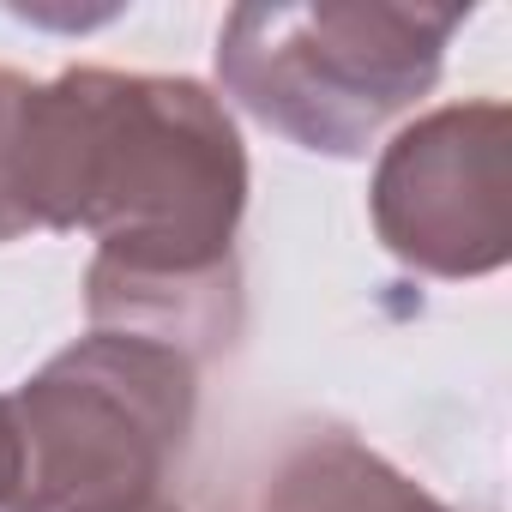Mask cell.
Instances as JSON below:
<instances>
[{
	"label": "cell",
	"mask_w": 512,
	"mask_h": 512,
	"mask_svg": "<svg viewBox=\"0 0 512 512\" xmlns=\"http://www.w3.org/2000/svg\"><path fill=\"white\" fill-rule=\"evenodd\" d=\"M19 205L31 229H91L97 272L193 284L229 272L247 151L193 79L73 67L19 115Z\"/></svg>",
	"instance_id": "obj_1"
},
{
	"label": "cell",
	"mask_w": 512,
	"mask_h": 512,
	"mask_svg": "<svg viewBox=\"0 0 512 512\" xmlns=\"http://www.w3.org/2000/svg\"><path fill=\"white\" fill-rule=\"evenodd\" d=\"M464 13L428 7H235L217 37L223 91L308 151L362 157L446 61Z\"/></svg>",
	"instance_id": "obj_3"
},
{
	"label": "cell",
	"mask_w": 512,
	"mask_h": 512,
	"mask_svg": "<svg viewBox=\"0 0 512 512\" xmlns=\"http://www.w3.org/2000/svg\"><path fill=\"white\" fill-rule=\"evenodd\" d=\"M193 362L133 332H91L7 398L19 512H139L193 428Z\"/></svg>",
	"instance_id": "obj_2"
},
{
	"label": "cell",
	"mask_w": 512,
	"mask_h": 512,
	"mask_svg": "<svg viewBox=\"0 0 512 512\" xmlns=\"http://www.w3.org/2000/svg\"><path fill=\"white\" fill-rule=\"evenodd\" d=\"M139 512H181V506H169V500H163V494H157V500H145V506H139Z\"/></svg>",
	"instance_id": "obj_8"
},
{
	"label": "cell",
	"mask_w": 512,
	"mask_h": 512,
	"mask_svg": "<svg viewBox=\"0 0 512 512\" xmlns=\"http://www.w3.org/2000/svg\"><path fill=\"white\" fill-rule=\"evenodd\" d=\"M25 97H31V79H19V73L0 67V241H13V235L31 229V217H25V205H19V175H13Z\"/></svg>",
	"instance_id": "obj_6"
},
{
	"label": "cell",
	"mask_w": 512,
	"mask_h": 512,
	"mask_svg": "<svg viewBox=\"0 0 512 512\" xmlns=\"http://www.w3.org/2000/svg\"><path fill=\"white\" fill-rule=\"evenodd\" d=\"M13 482H19V470H13V422H7V398H0V512H19Z\"/></svg>",
	"instance_id": "obj_7"
},
{
	"label": "cell",
	"mask_w": 512,
	"mask_h": 512,
	"mask_svg": "<svg viewBox=\"0 0 512 512\" xmlns=\"http://www.w3.org/2000/svg\"><path fill=\"white\" fill-rule=\"evenodd\" d=\"M374 229L434 278H482L512 253V115L452 103L404 127L374 169Z\"/></svg>",
	"instance_id": "obj_4"
},
{
	"label": "cell",
	"mask_w": 512,
	"mask_h": 512,
	"mask_svg": "<svg viewBox=\"0 0 512 512\" xmlns=\"http://www.w3.org/2000/svg\"><path fill=\"white\" fill-rule=\"evenodd\" d=\"M260 512H446V506L422 494L410 476H398L356 434L314 428L278 458Z\"/></svg>",
	"instance_id": "obj_5"
}]
</instances>
